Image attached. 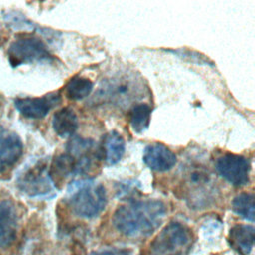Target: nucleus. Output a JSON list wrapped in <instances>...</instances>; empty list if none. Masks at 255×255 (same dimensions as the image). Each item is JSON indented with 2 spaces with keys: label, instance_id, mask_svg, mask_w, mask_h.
I'll use <instances>...</instances> for the list:
<instances>
[{
  "label": "nucleus",
  "instance_id": "obj_1",
  "mask_svg": "<svg viewBox=\"0 0 255 255\" xmlns=\"http://www.w3.org/2000/svg\"><path fill=\"white\" fill-rule=\"evenodd\" d=\"M166 211L165 204L157 199L130 200L117 208L113 223L127 237H146L161 225Z\"/></svg>",
  "mask_w": 255,
  "mask_h": 255
},
{
  "label": "nucleus",
  "instance_id": "obj_2",
  "mask_svg": "<svg viewBox=\"0 0 255 255\" xmlns=\"http://www.w3.org/2000/svg\"><path fill=\"white\" fill-rule=\"evenodd\" d=\"M66 200L76 215L90 219L103 212L108 197L106 188L102 183L87 178L71 182Z\"/></svg>",
  "mask_w": 255,
  "mask_h": 255
},
{
  "label": "nucleus",
  "instance_id": "obj_3",
  "mask_svg": "<svg viewBox=\"0 0 255 255\" xmlns=\"http://www.w3.org/2000/svg\"><path fill=\"white\" fill-rule=\"evenodd\" d=\"M183 175L180 193L190 208H207L216 201L218 189L208 169L200 164L191 165Z\"/></svg>",
  "mask_w": 255,
  "mask_h": 255
},
{
  "label": "nucleus",
  "instance_id": "obj_4",
  "mask_svg": "<svg viewBox=\"0 0 255 255\" xmlns=\"http://www.w3.org/2000/svg\"><path fill=\"white\" fill-rule=\"evenodd\" d=\"M193 243L191 228L182 222L171 221L150 242L147 255H188Z\"/></svg>",
  "mask_w": 255,
  "mask_h": 255
},
{
  "label": "nucleus",
  "instance_id": "obj_5",
  "mask_svg": "<svg viewBox=\"0 0 255 255\" xmlns=\"http://www.w3.org/2000/svg\"><path fill=\"white\" fill-rule=\"evenodd\" d=\"M16 184L23 193L30 197H49L56 189L45 159H34L24 165L17 175Z\"/></svg>",
  "mask_w": 255,
  "mask_h": 255
},
{
  "label": "nucleus",
  "instance_id": "obj_6",
  "mask_svg": "<svg viewBox=\"0 0 255 255\" xmlns=\"http://www.w3.org/2000/svg\"><path fill=\"white\" fill-rule=\"evenodd\" d=\"M66 150L75 161V174L91 173L102 159L100 147L92 138L73 135L67 143Z\"/></svg>",
  "mask_w": 255,
  "mask_h": 255
},
{
  "label": "nucleus",
  "instance_id": "obj_7",
  "mask_svg": "<svg viewBox=\"0 0 255 255\" xmlns=\"http://www.w3.org/2000/svg\"><path fill=\"white\" fill-rule=\"evenodd\" d=\"M51 56L45 43L36 37L19 38L13 41L8 49V58L13 67L47 60Z\"/></svg>",
  "mask_w": 255,
  "mask_h": 255
},
{
  "label": "nucleus",
  "instance_id": "obj_8",
  "mask_svg": "<svg viewBox=\"0 0 255 255\" xmlns=\"http://www.w3.org/2000/svg\"><path fill=\"white\" fill-rule=\"evenodd\" d=\"M216 172L234 186H244L249 183L251 170L250 161L243 155L224 153L215 161Z\"/></svg>",
  "mask_w": 255,
  "mask_h": 255
},
{
  "label": "nucleus",
  "instance_id": "obj_9",
  "mask_svg": "<svg viewBox=\"0 0 255 255\" xmlns=\"http://www.w3.org/2000/svg\"><path fill=\"white\" fill-rule=\"evenodd\" d=\"M61 94L52 92L42 97L17 98L14 105L18 112L29 119H43L57 105L61 103Z\"/></svg>",
  "mask_w": 255,
  "mask_h": 255
},
{
  "label": "nucleus",
  "instance_id": "obj_10",
  "mask_svg": "<svg viewBox=\"0 0 255 255\" xmlns=\"http://www.w3.org/2000/svg\"><path fill=\"white\" fill-rule=\"evenodd\" d=\"M23 152L21 138L14 131L0 127V177L5 175L20 159Z\"/></svg>",
  "mask_w": 255,
  "mask_h": 255
},
{
  "label": "nucleus",
  "instance_id": "obj_11",
  "mask_svg": "<svg viewBox=\"0 0 255 255\" xmlns=\"http://www.w3.org/2000/svg\"><path fill=\"white\" fill-rule=\"evenodd\" d=\"M142 161L151 170L164 172L171 169L176 163L174 152L160 142H154L145 146Z\"/></svg>",
  "mask_w": 255,
  "mask_h": 255
},
{
  "label": "nucleus",
  "instance_id": "obj_12",
  "mask_svg": "<svg viewBox=\"0 0 255 255\" xmlns=\"http://www.w3.org/2000/svg\"><path fill=\"white\" fill-rule=\"evenodd\" d=\"M18 214L15 205L6 199H0V247L9 245L16 237Z\"/></svg>",
  "mask_w": 255,
  "mask_h": 255
},
{
  "label": "nucleus",
  "instance_id": "obj_13",
  "mask_svg": "<svg viewBox=\"0 0 255 255\" xmlns=\"http://www.w3.org/2000/svg\"><path fill=\"white\" fill-rule=\"evenodd\" d=\"M99 147L102 160L107 165H114L123 158L126 151V141L120 132L112 130L103 136Z\"/></svg>",
  "mask_w": 255,
  "mask_h": 255
},
{
  "label": "nucleus",
  "instance_id": "obj_14",
  "mask_svg": "<svg viewBox=\"0 0 255 255\" xmlns=\"http://www.w3.org/2000/svg\"><path fill=\"white\" fill-rule=\"evenodd\" d=\"M229 246L240 255H249L254 245V227L236 224L231 227L227 237Z\"/></svg>",
  "mask_w": 255,
  "mask_h": 255
},
{
  "label": "nucleus",
  "instance_id": "obj_15",
  "mask_svg": "<svg viewBox=\"0 0 255 255\" xmlns=\"http://www.w3.org/2000/svg\"><path fill=\"white\" fill-rule=\"evenodd\" d=\"M135 79L118 78L112 80V83L106 87V96L116 104H127L135 99V87H139L135 83Z\"/></svg>",
  "mask_w": 255,
  "mask_h": 255
},
{
  "label": "nucleus",
  "instance_id": "obj_16",
  "mask_svg": "<svg viewBox=\"0 0 255 255\" xmlns=\"http://www.w3.org/2000/svg\"><path fill=\"white\" fill-rule=\"evenodd\" d=\"M52 127L60 137H72L79 127L77 114L70 107L61 108L53 115Z\"/></svg>",
  "mask_w": 255,
  "mask_h": 255
},
{
  "label": "nucleus",
  "instance_id": "obj_17",
  "mask_svg": "<svg viewBox=\"0 0 255 255\" xmlns=\"http://www.w3.org/2000/svg\"><path fill=\"white\" fill-rule=\"evenodd\" d=\"M73 174H75V161L69 153H61L52 160L49 167V175L55 186L58 182Z\"/></svg>",
  "mask_w": 255,
  "mask_h": 255
},
{
  "label": "nucleus",
  "instance_id": "obj_18",
  "mask_svg": "<svg viewBox=\"0 0 255 255\" xmlns=\"http://www.w3.org/2000/svg\"><path fill=\"white\" fill-rule=\"evenodd\" d=\"M151 107L145 103L133 105L128 112L129 124L133 131L140 133L144 131L150 123Z\"/></svg>",
  "mask_w": 255,
  "mask_h": 255
},
{
  "label": "nucleus",
  "instance_id": "obj_19",
  "mask_svg": "<svg viewBox=\"0 0 255 255\" xmlns=\"http://www.w3.org/2000/svg\"><path fill=\"white\" fill-rule=\"evenodd\" d=\"M93 82L85 77H73L65 87V94L68 99L78 101L88 97L93 91Z\"/></svg>",
  "mask_w": 255,
  "mask_h": 255
},
{
  "label": "nucleus",
  "instance_id": "obj_20",
  "mask_svg": "<svg viewBox=\"0 0 255 255\" xmlns=\"http://www.w3.org/2000/svg\"><path fill=\"white\" fill-rule=\"evenodd\" d=\"M232 210L240 217L254 221V194L251 192H242L236 195L231 203Z\"/></svg>",
  "mask_w": 255,
  "mask_h": 255
},
{
  "label": "nucleus",
  "instance_id": "obj_21",
  "mask_svg": "<svg viewBox=\"0 0 255 255\" xmlns=\"http://www.w3.org/2000/svg\"><path fill=\"white\" fill-rule=\"evenodd\" d=\"M89 255H133V253L127 248L105 247L98 250H94Z\"/></svg>",
  "mask_w": 255,
  "mask_h": 255
}]
</instances>
